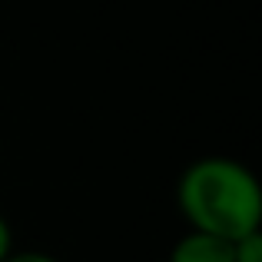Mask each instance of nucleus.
<instances>
[{"instance_id":"f257e3e1","label":"nucleus","mask_w":262,"mask_h":262,"mask_svg":"<svg viewBox=\"0 0 262 262\" xmlns=\"http://www.w3.org/2000/svg\"><path fill=\"white\" fill-rule=\"evenodd\" d=\"M176 209L192 232L236 243L262 229V186L232 156H199L176 179Z\"/></svg>"},{"instance_id":"7ed1b4c3","label":"nucleus","mask_w":262,"mask_h":262,"mask_svg":"<svg viewBox=\"0 0 262 262\" xmlns=\"http://www.w3.org/2000/svg\"><path fill=\"white\" fill-rule=\"evenodd\" d=\"M232 262H262V229L232 243Z\"/></svg>"},{"instance_id":"39448f33","label":"nucleus","mask_w":262,"mask_h":262,"mask_svg":"<svg viewBox=\"0 0 262 262\" xmlns=\"http://www.w3.org/2000/svg\"><path fill=\"white\" fill-rule=\"evenodd\" d=\"M10 252H13V229H10V223H7V216L0 212V262L10 256Z\"/></svg>"},{"instance_id":"f03ea898","label":"nucleus","mask_w":262,"mask_h":262,"mask_svg":"<svg viewBox=\"0 0 262 262\" xmlns=\"http://www.w3.org/2000/svg\"><path fill=\"white\" fill-rule=\"evenodd\" d=\"M166 262H232V243L186 229L173 243Z\"/></svg>"},{"instance_id":"20e7f679","label":"nucleus","mask_w":262,"mask_h":262,"mask_svg":"<svg viewBox=\"0 0 262 262\" xmlns=\"http://www.w3.org/2000/svg\"><path fill=\"white\" fill-rule=\"evenodd\" d=\"M4 262H60L50 252H40V249H24V252H10Z\"/></svg>"}]
</instances>
